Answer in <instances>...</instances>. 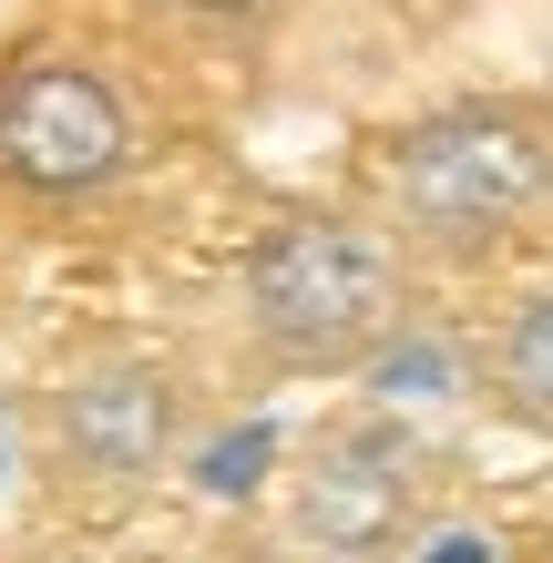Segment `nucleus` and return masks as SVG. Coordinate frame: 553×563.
Listing matches in <instances>:
<instances>
[{"instance_id": "nucleus-1", "label": "nucleus", "mask_w": 553, "mask_h": 563, "mask_svg": "<svg viewBox=\"0 0 553 563\" xmlns=\"http://www.w3.org/2000/svg\"><path fill=\"white\" fill-rule=\"evenodd\" d=\"M410 328V267L360 216H277L246 246V339L277 379H360Z\"/></svg>"}, {"instance_id": "nucleus-2", "label": "nucleus", "mask_w": 553, "mask_h": 563, "mask_svg": "<svg viewBox=\"0 0 553 563\" xmlns=\"http://www.w3.org/2000/svg\"><path fill=\"white\" fill-rule=\"evenodd\" d=\"M379 206L410 246L482 256L523 216L553 206V113L512 103V92H472V103H431L400 123L379 154Z\"/></svg>"}, {"instance_id": "nucleus-3", "label": "nucleus", "mask_w": 553, "mask_h": 563, "mask_svg": "<svg viewBox=\"0 0 553 563\" xmlns=\"http://www.w3.org/2000/svg\"><path fill=\"white\" fill-rule=\"evenodd\" d=\"M134 103L92 52L21 42L0 52V216H73L134 175Z\"/></svg>"}, {"instance_id": "nucleus-4", "label": "nucleus", "mask_w": 553, "mask_h": 563, "mask_svg": "<svg viewBox=\"0 0 553 563\" xmlns=\"http://www.w3.org/2000/svg\"><path fill=\"white\" fill-rule=\"evenodd\" d=\"M31 430H42V472L73 503H134V492H154L185 461L195 389L154 349H103V358H73L42 389Z\"/></svg>"}, {"instance_id": "nucleus-5", "label": "nucleus", "mask_w": 553, "mask_h": 563, "mask_svg": "<svg viewBox=\"0 0 553 563\" xmlns=\"http://www.w3.org/2000/svg\"><path fill=\"white\" fill-rule=\"evenodd\" d=\"M431 533V451L400 420H349L287 472L298 563H400Z\"/></svg>"}, {"instance_id": "nucleus-6", "label": "nucleus", "mask_w": 553, "mask_h": 563, "mask_svg": "<svg viewBox=\"0 0 553 563\" xmlns=\"http://www.w3.org/2000/svg\"><path fill=\"white\" fill-rule=\"evenodd\" d=\"M482 389H493V410H502V420L553 430V287L523 297V308H502L493 349H482Z\"/></svg>"}, {"instance_id": "nucleus-7", "label": "nucleus", "mask_w": 553, "mask_h": 563, "mask_svg": "<svg viewBox=\"0 0 553 563\" xmlns=\"http://www.w3.org/2000/svg\"><path fill=\"white\" fill-rule=\"evenodd\" d=\"M165 11L206 21V31H236V21H256V11H277V0H165Z\"/></svg>"}]
</instances>
